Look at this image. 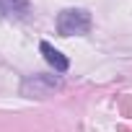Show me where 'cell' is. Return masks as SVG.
I'll use <instances>...</instances> for the list:
<instances>
[{"label":"cell","mask_w":132,"mask_h":132,"mask_svg":"<svg viewBox=\"0 0 132 132\" xmlns=\"http://www.w3.org/2000/svg\"><path fill=\"white\" fill-rule=\"evenodd\" d=\"M91 13L86 8H65L57 16V34L73 36V34H88L91 31Z\"/></svg>","instance_id":"cell-1"},{"label":"cell","mask_w":132,"mask_h":132,"mask_svg":"<svg viewBox=\"0 0 132 132\" xmlns=\"http://www.w3.org/2000/svg\"><path fill=\"white\" fill-rule=\"evenodd\" d=\"M60 86H62V78H60V75H31V78L23 80L21 93L29 96V98H47V96L54 93Z\"/></svg>","instance_id":"cell-2"},{"label":"cell","mask_w":132,"mask_h":132,"mask_svg":"<svg viewBox=\"0 0 132 132\" xmlns=\"http://www.w3.org/2000/svg\"><path fill=\"white\" fill-rule=\"evenodd\" d=\"M29 13H31L29 0H0V16L3 18L21 21V18H29Z\"/></svg>","instance_id":"cell-3"},{"label":"cell","mask_w":132,"mask_h":132,"mask_svg":"<svg viewBox=\"0 0 132 132\" xmlns=\"http://www.w3.org/2000/svg\"><path fill=\"white\" fill-rule=\"evenodd\" d=\"M39 49H42V54H44V60L54 68V73H68V68H70V60L65 57L60 49H54L49 42H42L39 44Z\"/></svg>","instance_id":"cell-4"}]
</instances>
